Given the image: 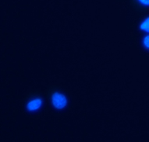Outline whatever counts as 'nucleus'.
Segmentation results:
<instances>
[{
	"label": "nucleus",
	"mask_w": 149,
	"mask_h": 142,
	"mask_svg": "<svg viewBox=\"0 0 149 142\" xmlns=\"http://www.w3.org/2000/svg\"><path fill=\"white\" fill-rule=\"evenodd\" d=\"M51 101L52 106L57 109H63L67 105L68 103L65 95L58 92L52 93L51 95Z\"/></svg>",
	"instance_id": "1"
},
{
	"label": "nucleus",
	"mask_w": 149,
	"mask_h": 142,
	"mask_svg": "<svg viewBox=\"0 0 149 142\" xmlns=\"http://www.w3.org/2000/svg\"><path fill=\"white\" fill-rule=\"evenodd\" d=\"M43 101L41 98H36L30 100L27 105L26 109L30 112H34L39 110L42 105Z\"/></svg>",
	"instance_id": "2"
},
{
	"label": "nucleus",
	"mask_w": 149,
	"mask_h": 142,
	"mask_svg": "<svg viewBox=\"0 0 149 142\" xmlns=\"http://www.w3.org/2000/svg\"><path fill=\"white\" fill-rule=\"evenodd\" d=\"M140 28L143 31L149 33V17L146 18L140 26Z\"/></svg>",
	"instance_id": "3"
},
{
	"label": "nucleus",
	"mask_w": 149,
	"mask_h": 142,
	"mask_svg": "<svg viewBox=\"0 0 149 142\" xmlns=\"http://www.w3.org/2000/svg\"><path fill=\"white\" fill-rule=\"evenodd\" d=\"M143 46L146 49L149 50V34L146 36L143 39Z\"/></svg>",
	"instance_id": "4"
},
{
	"label": "nucleus",
	"mask_w": 149,
	"mask_h": 142,
	"mask_svg": "<svg viewBox=\"0 0 149 142\" xmlns=\"http://www.w3.org/2000/svg\"><path fill=\"white\" fill-rule=\"evenodd\" d=\"M140 3L144 5L149 6V0H138Z\"/></svg>",
	"instance_id": "5"
}]
</instances>
